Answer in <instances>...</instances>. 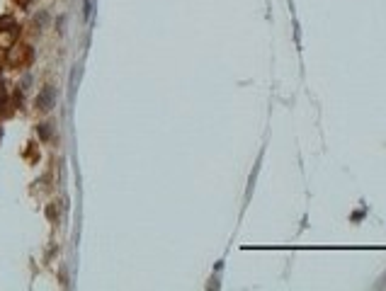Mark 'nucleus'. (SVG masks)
Here are the masks:
<instances>
[{
    "label": "nucleus",
    "mask_w": 386,
    "mask_h": 291,
    "mask_svg": "<svg viewBox=\"0 0 386 291\" xmlns=\"http://www.w3.org/2000/svg\"><path fill=\"white\" fill-rule=\"evenodd\" d=\"M37 105H39L41 109H51V107H54V87H44L41 95L37 97Z\"/></svg>",
    "instance_id": "1"
}]
</instances>
